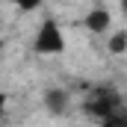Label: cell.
<instances>
[{"label":"cell","mask_w":127,"mask_h":127,"mask_svg":"<svg viewBox=\"0 0 127 127\" xmlns=\"http://www.w3.org/2000/svg\"><path fill=\"white\" fill-rule=\"evenodd\" d=\"M0 50H3V41H0Z\"/></svg>","instance_id":"9"},{"label":"cell","mask_w":127,"mask_h":127,"mask_svg":"<svg viewBox=\"0 0 127 127\" xmlns=\"http://www.w3.org/2000/svg\"><path fill=\"white\" fill-rule=\"evenodd\" d=\"M3 106H6V97L0 95V115H3Z\"/></svg>","instance_id":"7"},{"label":"cell","mask_w":127,"mask_h":127,"mask_svg":"<svg viewBox=\"0 0 127 127\" xmlns=\"http://www.w3.org/2000/svg\"><path fill=\"white\" fill-rule=\"evenodd\" d=\"M109 50H112V53H127V32L124 30L115 32V35L109 38Z\"/></svg>","instance_id":"5"},{"label":"cell","mask_w":127,"mask_h":127,"mask_svg":"<svg viewBox=\"0 0 127 127\" xmlns=\"http://www.w3.org/2000/svg\"><path fill=\"white\" fill-rule=\"evenodd\" d=\"M89 115H95L97 121H103V118H109V115H115L118 109H121V97L115 95L112 89H95L89 100H86V106H83Z\"/></svg>","instance_id":"1"},{"label":"cell","mask_w":127,"mask_h":127,"mask_svg":"<svg viewBox=\"0 0 127 127\" xmlns=\"http://www.w3.org/2000/svg\"><path fill=\"white\" fill-rule=\"evenodd\" d=\"M44 106H47L53 115H62L65 109H68V95H65L62 89H47V92H44Z\"/></svg>","instance_id":"3"},{"label":"cell","mask_w":127,"mask_h":127,"mask_svg":"<svg viewBox=\"0 0 127 127\" xmlns=\"http://www.w3.org/2000/svg\"><path fill=\"white\" fill-rule=\"evenodd\" d=\"M83 24H86L92 32H103L106 27H109V12H106V9H92V12L83 18Z\"/></svg>","instance_id":"4"},{"label":"cell","mask_w":127,"mask_h":127,"mask_svg":"<svg viewBox=\"0 0 127 127\" xmlns=\"http://www.w3.org/2000/svg\"><path fill=\"white\" fill-rule=\"evenodd\" d=\"M65 50V38H62V30L56 21H44L41 30L35 35V53H44V56H56Z\"/></svg>","instance_id":"2"},{"label":"cell","mask_w":127,"mask_h":127,"mask_svg":"<svg viewBox=\"0 0 127 127\" xmlns=\"http://www.w3.org/2000/svg\"><path fill=\"white\" fill-rule=\"evenodd\" d=\"M15 6H21L24 12H32V9L41 6V0H15Z\"/></svg>","instance_id":"6"},{"label":"cell","mask_w":127,"mask_h":127,"mask_svg":"<svg viewBox=\"0 0 127 127\" xmlns=\"http://www.w3.org/2000/svg\"><path fill=\"white\" fill-rule=\"evenodd\" d=\"M121 9H124V15H127V0H121Z\"/></svg>","instance_id":"8"}]
</instances>
